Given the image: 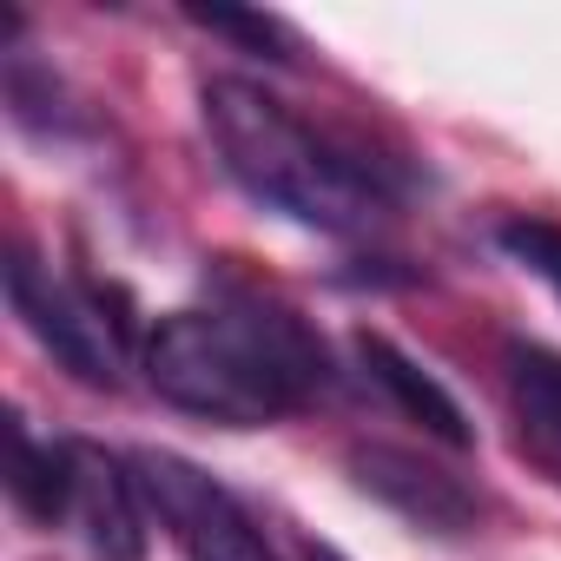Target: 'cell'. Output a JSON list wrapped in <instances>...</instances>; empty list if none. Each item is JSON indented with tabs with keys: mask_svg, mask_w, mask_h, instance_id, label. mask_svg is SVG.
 <instances>
[{
	"mask_svg": "<svg viewBox=\"0 0 561 561\" xmlns=\"http://www.w3.org/2000/svg\"><path fill=\"white\" fill-rule=\"evenodd\" d=\"M139 370L172 410L225 430H264L331 390L324 337L257 285H225L205 305L165 311L139 337Z\"/></svg>",
	"mask_w": 561,
	"mask_h": 561,
	"instance_id": "6da1fadb",
	"label": "cell"
},
{
	"mask_svg": "<svg viewBox=\"0 0 561 561\" xmlns=\"http://www.w3.org/2000/svg\"><path fill=\"white\" fill-rule=\"evenodd\" d=\"M205 133L225 159V172L291 225H311L324 238H370L397 218L410 179L397 159H377L370 146L344 139L337 126L305 119L291 100H277L257 80H211L205 87Z\"/></svg>",
	"mask_w": 561,
	"mask_h": 561,
	"instance_id": "7a4b0ae2",
	"label": "cell"
},
{
	"mask_svg": "<svg viewBox=\"0 0 561 561\" xmlns=\"http://www.w3.org/2000/svg\"><path fill=\"white\" fill-rule=\"evenodd\" d=\"M8 305L27 324V337L80 383L93 390H119L126 364H133V324L113 318V298L87 277L54 271L34 244H8Z\"/></svg>",
	"mask_w": 561,
	"mask_h": 561,
	"instance_id": "3957f363",
	"label": "cell"
},
{
	"mask_svg": "<svg viewBox=\"0 0 561 561\" xmlns=\"http://www.w3.org/2000/svg\"><path fill=\"white\" fill-rule=\"evenodd\" d=\"M139 476L146 508L159 515V528L179 541L185 561H277V548L264 541V528L251 522V508L192 456L172 449H139L126 456Z\"/></svg>",
	"mask_w": 561,
	"mask_h": 561,
	"instance_id": "277c9868",
	"label": "cell"
},
{
	"mask_svg": "<svg viewBox=\"0 0 561 561\" xmlns=\"http://www.w3.org/2000/svg\"><path fill=\"white\" fill-rule=\"evenodd\" d=\"M67 528L93 561H146V495L133 462L67 436Z\"/></svg>",
	"mask_w": 561,
	"mask_h": 561,
	"instance_id": "5b68a950",
	"label": "cell"
},
{
	"mask_svg": "<svg viewBox=\"0 0 561 561\" xmlns=\"http://www.w3.org/2000/svg\"><path fill=\"white\" fill-rule=\"evenodd\" d=\"M351 469H357V489H370L377 502H390L397 515H410L430 535H462L482 515V489H469L456 469L423 462L416 449L364 443V449H351Z\"/></svg>",
	"mask_w": 561,
	"mask_h": 561,
	"instance_id": "8992f818",
	"label": "cell"
},
{
	"mask_svg": "<svg viewBox=\"0 0 561 561\" xmlns=\"http://www.w3.org/2000/svg\"><path fill=\"white\" fill-rule=\"evenodd\" d=\"M357 364H364V377L410 416V423H423L443 449H469L476 443V430H469V416H462V403L430 377V370H416V357H403L390 337H377V331H357Z\"/></svg>",
	"mask_w": 561,
	"mask_h": 561,
	"instance_id": "52a82bcc",
	"label": "cell"
},
{
	"mask_svg": "<svg viewBox=\"0 0 561 561\" xmlns=\"http://www.w3.org/2000/svg\"><path fill=\"white\" fill-rule=\"evenodd\" d=\"M508 397H515L528 449L561 476V351L508 344Z\"/></svg>",
	"mask_w": 561,
	"mask_h": 561,
	"instance_id": "ba28073f",
	"label": "cell"
},
{
	"mask_svg": "<svg viewBox=\"0 0 561 561\" xmlns=\"http://www.w3.org/2000/svg\"><path fill=\"white\" fill-rule=\"evenodd\" d=\"M21 515H34L41 528H67V443H41L21 416H14V476H8Z\"/></svg>",
	"mask_w": 561,
	"mask_h": 561,
	"instance_id": "9c48e42d",
	"label": "cell"
},
{
	"mask_svg": "<svg viewBox=\"0 0 561 561\" xmlns=\"http://www.w3.org/2000/svg\"><path fill=\"white\" fill-rule=\"evenodd\" d=\"M185 21L192 27H205V34H218V41H238V47H251V54H264V60H298L305 47H298V34L277 21V14H244V8H185Z\"/></svg>",
	"mask_w": 561,
	"mask_h": 561,
	"instance_id": "30bf717a",
	"label": "cell"
},
{
	"mask_svg": "<svg viewBox=\"0 0 561 561\" xmlns=\"http://www.w3.org/2000/svg\"><path fill=\"white\" fill-rule=\"evenodd\" d=\"M495 244L528 271V277H541V285L561 298V225L554 218H535V211H508L502 225H495Z\"/></svg>",
	"mask_w": 561,
	"mask_h": 561,
	"instance_id": "8fae6325",
	"label": "cell"
},
{
	"mask_svg": "<svg viewBox=\"0 0 561 561\" xmlns=\"http://www.w3.org/2000/svg\"><path fill=\"white\" fill-rule=\"evenodd\" d=\"M311 561H344V554L337 548H311Z\"/></svg>",
	"mask_w": 561,
	"mask_h": 561,
	"instance_id": "7c38bea8",
	"label": "cell"
}]
</instances>
